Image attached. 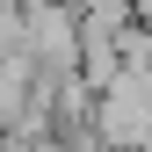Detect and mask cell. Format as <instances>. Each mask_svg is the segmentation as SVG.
Wrapping results in <instances>:
<instances>
[{"mask_svg":"<svg viewBox=\"0 0 152 152\" xmlns=\"http://www.w3.org/2000/svg\"><path fill=\"white\" fill-rule=\"evenodd\" d=\"M94 130L109 152H145L152 145V72H123L94 102Z\"/></svg>","mask_w":152,"mask_h":152,"instance_id":"1","label":"cell"},{"mask_svg":"<svg viewBox=\"0 0 152 152\" xmlns=\"http://www.w3.org/2000/svg\"><path fill=\"white\" fill-rule=\"evenodd\" d=\"M15 51H29V7L0 0V58H15Z\"/></svg>","mask_w":152,"mask_h":152,"instance_id":"2","label":"cell"}]
</instances>
